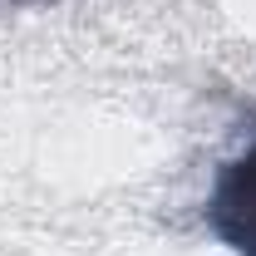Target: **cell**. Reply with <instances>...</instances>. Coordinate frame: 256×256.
Masks as SVG:
<instances>
[{"label":"cell","mask_w":256,"mask_h":256,"mask_svg":"<svg viewBox=\"0 0 256 256\" xmlns=\"http://www.w3.org/2000/svg\"><path fill=\"white\" fill-rule=\"evenodd\" d=\"M207 222L232 252L256 256V148L222 168L207 202Z\"/></svg>","instance_id":"1"}]
</instances>
